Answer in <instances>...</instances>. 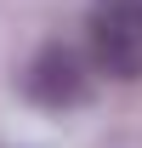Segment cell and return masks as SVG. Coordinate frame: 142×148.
Instances as JSON below:
<instances>
[{"label":"cell","instance_id":"obj_1","mask_svg":"<svg viewBox=\"0 0 142 148\" xmlns=\"http://www.w3.org/2000/svg\"><path fill=\"white\" fill-rule=\"evenodd\" d=\"M91 57L114 80H142V0L91 6Z\"/></svg>","mask_w":142,"mask_h":148},{"label":"cell","instance_id":"obj_2","mask_svg":"<svg viewBox=\"0 0 142 148\" xmlns=\"http://www.w3.org/2000/svg\"><path fill=\"white\" fill-rule=\"evenodd\" d=\"M23 91H29V103H40V108H74V103H85V91H91L85 57L74 51V46H63V40L40 46L34 63L23 69Z\"/></svg>","mask_w":142,"mask_h":148}]
</instances>
